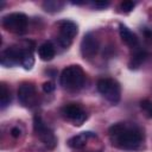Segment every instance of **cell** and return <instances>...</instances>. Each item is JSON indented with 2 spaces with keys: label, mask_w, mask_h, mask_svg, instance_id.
<instances>
[{
  "label": "cell",
  "mask_w": 152,
  "mask_h": 152,
  "mask_svg": "<svg viewBox=\"0 0 152 152\" xmlns=\"http://www.w3.org/2000/svg\"><path fill=\"white\" fill-rule=\"evenodd\" d=\"M112 144L121 150L134 151L142 144V133L137 126H128L125 122L113 124L108 128Z\"/></svg>",
  "instance_id": "1"
},
{
  "label": "cell",
  "mask_w": 152,
  "mask_h": 152,
  "mask_svg": "<svg viewBox=\"0 0 152 152\" xmlns=\"http://www.w3.org/2000/svg\"><path fill=\"white\" fill-rule=\"evenodd\" d=\"M61 86L71 91L80 90L86 82V74L80 65H69L63 69L59 76Z\"/></svg>",
  "instance_id": "2"
},
{
  "label": "cell",
  "mask_w": 152,
  "mask_h": 152,
  "mask_svg": "<svg viewBox=\"0 0 152 152\" xmlns=\"http://www.w3.org/2000/svg\"><path fill=\"white\" fill-rule=\"evenodd\" d=\"M96 88H97L99 93L110 103L115 104L120 101L121 88H120L119 82L115 81L114 78H109V77L100 78L96 83Z\"/></svg>",
  "instance_id": "3"
},
{
  "label": "cell",
  "mask_w": 152,
  "mask_h": 152,
  "mask_svg": "<svg viewBox=\"0 0 152 152\" xmlns=\"http://www.w3.org/2000/svg\"><path fill=\"white\" fill-rule=\"evenodd\" d=\"M27 23H28L27 15L21 12L8 13V14L4 15L2 20H1L2 27L6 31H8L11 33H17V34L24 33L26 31Z\"/></svg>",
  "instance_id": "4"
},
{
  "label": "cell",
  "mask_w": 152,
  "mask_h": 152,
  "mask_svg": "<svg viewBox=\"0 0 152 152\" xmlns=\"http://www.w3.org/2000/svg\"><path fill=\"white\" fill-rule=\"evenodd\" d=\"M33 129H34V133L40 139V141L48 148H50V150L55 148V146L57 144V139H56L52 129H50L45 125V122L43 121L40 115H34L33 116Z\"/></svg>",
  "instance_id": "5"
},
{
  "label": "cell",
  "mask_w": 152,
  "mask_h": 152,
  "mask_svg": "<svg viewBox=\"0 0 152 152\" xmlns=\"http://www.w3.org/2000/svg\"><path fill=\"white\" fill-rule=\"evenodd\" d=\"M58 26H59V33L57 37L58 43L63 48H68L77 34L78 31L77 25L72 20H62Z\"/></svg>",
  "instance_id": "6"
},
{
  "label": "cell",
  "mask_w": 152,
  "mask_h": 152,
  "mask_svg": "<svg viewBox=\"0 0 152 152\" xmlns=\"http://www.w3.org/2000/svg\"><path fill=\"white\" fill-rule=\"evenodd\" d=\"M62 115L75 126H81L87 120L86 110L78 103H68L62 108Z\"/></svg>",
  "instance_id": "7"
},
{
  "label": "cell",
  "mask_w": 152,
  "mask_h": 152,
  "mask_svg": "<svg viewBox=\"0 0 152 152\" xmlns=\"http://www.w3.org/2000/svg\"><path fill=\"white\" fill-rule=\"evenodd\" d=\"M18 100L24 107H33L38 102L36 88L31 83H23L18 89Z\"/></svg>",
  "instance_id": "8"
},
{
  "label": "cell",
  "mask_w": 152,
  "mask_h": 152,
  "mask_svg": "<svg viewBox=\"0 0 152 152\" xmlns=\"http://www.w3.org/2000/svg\"><path fill=\"white\" fill-rule=\"evenodd\" d=\"M21 55H23V48L15 46V45L8 46L1 52L0 63L2 66H6V68H11L15 64H20Z\"/></svg>",
  "instance_id": "9"
},
{
  "label": "cell",
  "mask_w": 152,
  "mask_h": 152,
  "mask_svg": "<svg viewBox=\"0 0 152 152\" xmlns=\"http://www.w3.org/2000/svg\"><path fill=\"white\" fill-rule=\"evenodd\" d=\"M99 51V39L93 32H88L81 40V53L84 58H93Z\"/></svg>",
  "instance_id": "10"
},
{
  "label": "cell",
  "mask_w": 152,
  "mask_h": 152,
  "mask_svg": "<svg viewBox=\"0 0 152 152\" xmlns=\"http://www.w3.org/2000/svg\"><path fill=\"white\" fill-rule=\"evenodd\" d=\"M119 34H120V38L122 39V42H124L127 46H129V48H132V49L138 48V45H139L138 37H137L126 25L119 24Z\"/></svg>",
  "instance_id": "11"
},
{
  "label": "cell",
  "mask_w": 152,
  "mask_h": 152,
  "mask_svg": "<svg viewBox=\"0 0 152 152\" xmlns=\"http://www.w3.org/2000/svg\"><path fill=\"white\" fill-rule=\"evenodd\" d=\"M96 135L91 132H82L77 135H74L71 137L66 142H68V146L71 147V148H75V150H80V148H83L87 144V141L90 139V138H95Z\"/></svg>",
  "instance_id": "12"
},
{
  "label": "cell",
  "mask_w": 152,
  "mask_h": 152,
  "mask_svg": "<svg viewBox=\"0 0 152 152\" xmlns=\"http://www.w3.org/2000/svg\"><path fill=\"white\" fill-rule=\"evenodd\" d=\"M56 55L55 46L52 45L51 42H45L42 45L38 46V56L42 61H51Z\"/></svg>",
  "instance_id": "13"
},
{
  "label": "cell",
  "mask_w": 152,
  "mask_h": 152,
  "mask_svg": "<svg viewBox=\"0 0 152 152\" xmlns=\"http://www.w3.org/2000/svg\"><path fill=\"white\" fill-rule=\"evenodd\" d=\"M34 64V57H33V52H32V48L28 49V46L23 48V55H21V61H20V65L26 69L30 70Z\"/></svg>",
  "instance_id": "14"
},
{
  "label": "cell",
  "mask_w": 152,
  "mask_h": 152,
  "mask_svg": "<svg viewBox=\"0 0 152 152\" xmlns=\"http://www.w3.org/2000/svg\"><path fill=\"white\" fill-rule=\"evenodd\" d=\"M146 57H147V52H146L145 50L137 49V50L133 52L132 57H131V61H129V68H132V69H137V68H139V66L142 64V62L146 59Z\"/></svg>",
  "instance_id": "15"
},
{
  "label": "cell",
  "mask_w": 152,
  "mask_h": 152,
  "mask_svg": "<svg viewBox=\"0 0 152 152\" xmlns=\"http://www.w3.org/2000/svg\"><path fill=\"white\" fill-rule=\"evenodd\" d=\"M63 6H64V2L63 1H57V0H48V1L43 2V8L46 12H50V13L61 11L63 8Z\"/></svg>",
  "instance_id": "16"
},
{
  "label": "cell",
  "mask_w": 152,
  "mask_h": 152,
  "mask_svg": "<svg viewBox=\"0 0 152 152\" xmlns=\"http://www.w3.org/2000/svg\"><path fill=\"white\" fill-rule=\"evenodd\" d=\"M11 102V93L7 89V87L2 83L1 84V89H0V103H1V108H6Z\"/></svg>",
  "instance_id": "17"
},
{
  "label": "cell",
  "mask_w": 152,
  "mask_h": 152,
  "mask_svg": "<svg viewBox=\"0 0 152 152\" xmlns=\"http://www.w3.org/2000/svg\"><path fill=\"white\" fill-rule=\"evenodd\" d=\"M140 108L145 113V115L150 119H152V100L145 99L140 101Z\"/></svg>",
  "instance_id": "18"
},
{
  "label": "cell",
  "mask_w": 152,
  "mask_h": 152,
  "mask_svg": "<svg viewBox=\"0 0 152 152\" xmlns=\"http://www.w3.org/2000/svg\"><path fill=\"white\" fill-rule=\"evenodd\" d=\"M134 7H135V2H134V1L125 0V1H121V2H120V10H121V12L128 13V12H131Z\"/></svg>",
  "instance_id": "19"
},
{
  "label": "cell",
  "mask_w": 152,
  "mask_h": 152,
  "mask_svg": "<svg viewBox=\"0 0 152 152\" xmlns=\"http://www.w3.org/2000/svg\"><path fill=\"white\" fill-rule=\"evenodd\" d=\"M55 88H56V86H55V83L51 82V81H46V82L43 83V90H44V93H46V94L52 93V91L55 90Z\"/></svg>",
  "instance_id": "20"
},
{
  "label": "cell",
  "mask_w": 152,
  "mask_h": 152,
  "mask_svg": "<svg viewBox=\"0 0 152 152\" xmlns=\"http://www.w3.org/2000/svg\"><path fill=\"white\" fill-rule=\"evenodd\" d=\"M142 34H144V37H145V40H146V42H148V43H152V30H151V28H147V27H145V28L142 30Z\"/></svg>",
  "instance_id": "21"
},
{
  "label": "cell",
  "mask_w": 152,
  "mask_h": 152,
  "mask_svg": "<svg viewBox=\"0 0 152 152\" xmlns=\"http://www.w3.org/2000/svg\"><path fill=\"white\" fill-rule=\"evenodd\" d=\"M93 6H94L95 8L103 10V8H106V7L109 6V2H108V1H95V2H93Z\"/></svg>",
  "instance_id": "22"
},
{
  "label": "cell",
  "mask_w": 152,
  "mask_h": 152,
  "mask_svg": "<svg viewBox=\"0 0 152 152\" xmlns=\"http://www.w3.org/2000/svg\"><path fill=\"white\" fill-rule=\"evenodd\" d=\"M10 133H11V135H12L13 138H19L20 134H21V131H20L19 127H12V129H11Z\"/></svg>",
  "instance_id": "23"
}]
</instances>
